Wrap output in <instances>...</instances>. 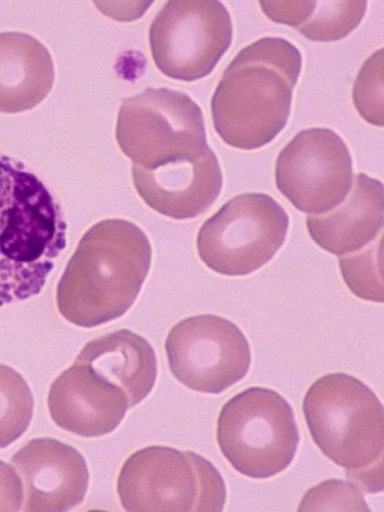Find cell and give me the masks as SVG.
<instances>
[{
    "label": "cell",
    "mask_w": 384,
    "mask_h": 512,
    "mask_svg": "<svg viewBox=\"0 0 384 512\" xmlns=\"http://www.w3.org/2000/svg\"><path fill=\"white\" fill-rule=\"evenodd\" d=\"M152 264V246L137 225L105 220L78 243L57 288L62 317L94 328L122 317L141 292Z\"/></svg>",
    "instance_id": "cell-1"
},
{
    "label": "cell",
    "mask_w": 384,
    "mask_h": 512,
    "mask_svg": "<svg viewBox=\"0 0 384 512\" xmlns=\"http://www.w3.org/2000/svg\"><path fill=\"white\" fill-rule=\"evenodd\" d=\"M302 66L300 50L279 37L256 40L240 51L211 100L222 140L245 151L273 142L287 124Z\"/></svg>",
    "instance_id": "cell-2"
},
{
    "label": "cell",
    "mask_w": 384,
    "mask_h": 512,
    "mask_svg": "<svg viewBox=\"0 0 384 512\" xmlns=\"http://www.w3.org/2000/svg\"><path fill=\"white\" fill-rule=\"evenodd\" d=\"M67 225L49 188L0 154V307L38 295L66 248Z\"/></svg>",
    "instance_id": "cell-3"
},
{
    "label": "cell",
    "mask_w": 384,
    "mask_h": 512,
    "mask_svg": "<svg viewBox=\"0 0 384 512\" xmlns=\"http://www.w3.org/2000/svg\"><path fill=\"white\" fill-rule=\"evenodd\" d=\"M303 408L317 447L347 473L383 461V406L360 379L345 373L317 379Z\"/></svg>",
    "instance_id": "cell-4"
},
{
    "label": "cell",
    "mask_w": 384,
    "mask_h": 512,
    "mask_svg": "<svg viewBox=\"0 0 384 512\" xmlns=\"http://www.w3.org/2000/svg\"><path fill=\"white\" fill-rule=\"evenodd\" d=\"M117 492L126 511H223L225 483L208 460L193 452L151 446L121 468Z\"/></svg>",
    "instance_id": "cell-5"
},
{
    "label": "cell",
    "mask_w": 384,
    "mask_h": 512,
    "mask_svg": "<svg viewBox=\"0 0 384 512\" xmlns=\"http://www.w3.org/2000/svg\"><path fill=\"white\" fill-rule=\"evenodd\" d=\"M217 439L236 471L255 480L284 472L301 440L287 400L260 387L249 388L225 404L218 419Z\"/></svg>",
    "instance_id": "cell-6"
},
{
    "label": "cell",
    "mask_w": 384,
    "mask_h": 512,
    "mask_svg": "<svg viewBox=\"0 0 384 512\" xmlns=\"http://www.w3.org/2000/svg\"><path fill=\"white\" fill-rule=\"evenodd\" d=\"M288 228L287 212L271 196L238 195L201 227L197 237L199 258L218 274L250 275L273 260Z\"/></svg>",
    "instance_id": "cell-7"
},
{
    "label": "cell",
    "mask_w": 384,
    "mask_h": 512,
    "mask_svg": "<svg viewBox=\"0 0 384 512\" xmlns=\"http://www.w3.org/2000/svg\"><path fill=\"white\" fill-rule=\"evenodd\" d=\"M116 140L134 165L152 168L190 156L208 146L203 114L187 95L149 88L124 99Z\"/></svg>",
    "instance_id": "cell-8"
},
{
    "label": "cell",
    "mask_w": 384,
    "mask_h": 512,
    "mask_svg": "<svg viewBox=\"0 0 384 512\" xmlns=\"http://www.w3.org/2000/svg\"><path fill=\"white\" fill-rule=\"evenodd\" d=\"M150 47L166 76L195 81L209 75L232 44L233 24L220 2H167L152 22Z\"/></svg>",
    "instance_id": "cell-9"
},
{
    "label": "cell",
    "mask_w": 384,
    "mask_h": 512,
    "mask_svg": "<svg viewBox=\"0 0 384 512\" xmlns=\"http://www.w3.org/2000/svg\"><path fill=\"white\" fill-rule=\"evenodd\" d=\"M168 366L188 389L219 395L248 373L252 356L248 340L232 321L199 315L179 322L165 341Z\"/></svg>",
    "instance_id": "cell-10"
},
{
    "label": "cell",
    "mask_w": 384,
    "mask_h": 512,
    "mask_svg": "<svg viewBox=\"0 0 384 512\" xmlns=\"http://www.w3.org/2000/svg\"><path fill=\"white\" fill-rule=\"evenodd\" d=\"M276 185L291 204L310 216L337 207L353 187L350 150L328 128L298 133L277 158Z\"/></svg>",
    "instance_id": "cell-11"
},
{
    "label": "cell",
    "mask_w": 384,
    "mask_h": 512,
    "mask_svg": "<svg viewBox=\"0 0 384 512\" xmlns=\"http://www.w3.org/2000/svg\"><path fill=\"white\" fill-rule=\"evenodd\" d=\"M133 179L150 208L175 220L202 215L218 199L224 182L219 159L209 146L152 168L133 165Z\"/></svg>",
    "instance_id": "cell-12"
},
{
    "label": "cell",
    "mask_w": 384,
    "mask_h": 512,
    "mask_svg": "<svg viewBox=\"0 0 384 512\" xmlns=\"http://www.w3.org/2000/svg\"><path fill=\"white\" fill-rule=\"evenodd\" d=\"M24 487V511H68L87 495V461L74 448L54 439L30 441L11 460Z\"/></svg>",
    "instance_id": "cell-13"
},
{
    "label": "cell",
    "mask_w": 384,
    "mask_h": 512,
    "mask_svg": "<svg viewBox=\"0 0 384 512\" xmlns=\"http://www.w3.org/2000/svg\"><path fill=\"white\" fill-rule=\"evenodd\" d=\"M48 404L59 428L83 438L111 434L130 409L121 390L78 362L53 382Z\"/></svg>",
    "instance_id": "cell-14"
},
{
    "label": "cell",
    "mask_w": 384,
    "mask_h": 512,
    "mask_svg": "<svg viewBox=\"0 0 384 512\" xmlns=\"http://www.w3.org/2000/svg\"><path fill=\"white\" fill-rule=\"evenodd\" d=\"M383 199L381 182L359 174L341 204L307 218L308 232L320 248L334 255L360 250L382 233Z\"/></svg>",
    "instance_id": "cell-15"
},
{
    "label": "cell",
    "mask_w": 384,
    "mask_h": 512,
    "mask_svg": "<svg viewBox=\"0 0 384 512\" xmlns=\"http://www.w3.org/2000/svg\"><path fill=\"white\" fill-rule=\"evenodd\" d=\"M75 362L89 366L99 377L121 390L130 408L143 402L157 379V358L148 341L121 329L90 341Z\"/></svg>",
    "instance_id": "cell-16"
},
{
    "label": "cell",
    "mask_w": 384,
    "mask_h": 512,
    "mask_svg": "<svg viewBox=\"0 0 384 512\" xmlns=\"http://www.w3.org/2000/svg\"><path fill=\"white\" fill-rule=\"evenodd\" d=\"M55 68L49 50L22 32L0 33V112L36 107L53 89Z\"/></svg>",
    "instance_id": "cell-17"
},
{
    "label": "cell",
    "mask_w": 384,
    "mask_h": 512,
    "mask_svg": "<svg viewBox=\"0 0 384 512\" xmlns=\"http://www.w3.org/2000/svg\"><path fill=\"white\" fill-rule=\"evenodd\" d=\"M34 399L24 377L0 364V449L9 447L28 430Z\"/></svg>",
    "instance_id": "cell-18"
},
{
    "label": "cell",
    "mask_w": 384,
    "mask_h": 512,
    "mask_svg": "<svg viewBox=\"0 0 384 512\" xmlns=\"http://www.w3.org/2000/svg\"><path fill=\"white\" fill-rule=\"evenodd\" d=\"M383 235L364 248L339 256L341 275L353 294L361 300L383 303Z\"/></svg>",
    "instance_id": "cell-19"
},
{
    "label": "cell",
    "mask_w": 384,
    "mask_h": 512,
    "mask_svg": "<svg viewBox=\"0 0 384 512\" xmlns=\"http://www.w3.org/2000/svg\"><path fill=\"white\" fill-rule=\"evenodd\" d=\"M367 7V2H316L310 18L296 30L312 41L334 42L360 25Z\"/></svg>",
    "instance_id": "cell-20"
},
{
    "label": "cell",
    "mask_w": 384,
    "mask_h": 512,
    "mask_svg": "<svg viewBox=\"0 0 384 512\" xmlns=\"http://www.w3.org/2000/svg\"><path fill=\"white\" fill-rule=\"evenodd\" d=\"M383 49L376 51L363 64L356 78L353 99L363 119L375 126L384 124Z\"/></svg>",
    "instance_id": "cell-21"
},
{
    "label": "cell",
    "mask_w": 384,
    "mask_h": 512,
    "mask_svg": "<svg viewBox=\"0 0 384 512\" xmlns=\"http://www.w3.org/2000/svg\"><path fill=\"white\" fill-rule=\"evenodd\" d=\"M298 511H370L361 489L350 482L328 480L311 488Z\"/></svg>",
    "instance_id": "cell-22"
},
{
    "label": "cell",
    "mask_w": 384,
    "mask_h": 512,
    "mask_svg": "<svg viewBox=\"0 0 384 512\" xmlns=\"http://www.w3.org/2000/svg\"><path fill=\"white\" fill-rule=\"evenodd\" d=\"M263 12L273 22L301 27L312 15L316 2H260Z\"/></svg>",
    "instance_id": "cell-23"
},
{
    "label": "cell",
    "mask_w": 384,
    "mask_h": 512,
    "mask_svg": "<svg viewBox=\"0 0 384 512\" xmlns=\"http://www.w3.org/2000/svg\"><path fill=\"white\" fill-rule=\"evenodd\" d=\"M25 492L16 469L0 461V511H20Z\"/></svg>",
    "instance_id": "cell-24"
},
{
    "label": "cell",
    "mask_w": 384,
    "mask_h": 512,
    "mask_svg": "<svg viewBox=\"0 0 384 512\" xmlns=\"http://www.w3.org/2000/svg\"><path fill=\"white\" fill-rule=\"evenodd\" d=\"M350 479L355 480L366 492L376 493L383 486V461L372 465L364 471L347 473Z\"/></svg>",
    "instance_id": "cell-25"
}]
</instances>
